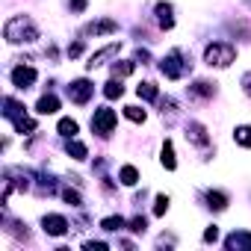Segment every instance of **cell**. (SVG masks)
I'll return each mask as SVG.
<instances>
[{
	"instance_id": "1",
	"label": "cell",
	"mask_w": 251,
	"mask_h": 251,
	"mask_svg": "<svg viewBox=\"0 0 251 251\" xmlns=\"http://www.w3.org/2000/svg\"><path fill=\"white\" fill-rule=\"evenodd\" d=\"M3 36L9 45H30L39 39V27L30 21V15H12L3 24Z\"/></svg>"
},
{
	"instance_id": "2",
	"label": "cell",
	"mask_w": 251,
	"mask_h": 251,
	"mask_svg": "<svg viewBox=\"0 0 251 251\" xmlns=\"http://www.w3.org/2000/svg\"><path fill=\"white\" fill-rule=\"evenodd\" d=\"M233 59H236V48L230 42H213L204 48V62L210 68H227Z\"/></svg>"
},
{
	"instance_id": "3",
	"label": "cell",
	"mask_w": 251,
	"mask_h": 251,
	"mask_svg": "<svg viewBox=\"0 0 251 251\" xmlns=\"http://www.w3.org/2000/svg\"><path fill=\"white\" fill-rule=\"evenodd\" d=\"M160 71H163L169 80H180L186 71H192V62L186 59V53H183L180 48H175L169 56H163V62H160Z\"/></svg>"
},
{
	"instance_id": "4",
	"label": "cell",
	"mask_w": 251,
	"mask_h": 251,
	"mask_svg": "<svg viewBox=\"0 0 251 251\" xmlns=\"http://www.w3.org/2000/svg\"><path fill=\"white\" fill-rule=\"evenodd\" d=\"M115 124H118L115 109H109V106H98V109H95V115H92V130H95L98 136H109V133L115 130Z\"/></svg>"
},
{
	"instance_id": "5",
	"label": "cell",
	"mask_w": 251,
	"mask_h": 251,
	"mask_svg": "<svg viewBox=\"0 0 251 251\" xmlns=\"http://www.w3.org/2000/svg\"><path fill=\"white\" fill-rule=\"evenodd\" d=\"M92 95H95V86H92L89 80H83V77H80V80H74V83L68 86V98H71L74 103H86Z\"/></svg>"
},
{
	"instance_id": "6",
	"label": "cell",
	"mask_w": 251,
	"mask_h": 251,
	"mask_svg": "<svg viewBox=\"0 0 251 251\" xmlns=\"http://www.w3.org/2000/svg\"><path fill=\"white\" fill-rule=\"evenodd\" d=\"M42 227H45V233L48 236H62V233H68V219L65 216H56V213H50V216H45L42 219Z\"/></svg>"
},
{
	"instance_id": "7",
	"label": "cell",
	"mask_w": 251,
	"mask_h": 251,
	"mask_svg": "<svg viewBox=\"0 0 251 251\" xmlns=\"http://www.w3.org/2000/svg\"><path fill=\"white\" fill-rule=\"evenodd\" d=\"M36 68L33 65H18L15 71H12V83H15V89H30L33 83H36Z\"/></svg>"
},
{
	"instance_id": "8",
	"label": "cell",
	"mask_w": 251,
	"mask_h": 251,
	"mask_svg": "<svg viewBox=\"0 0 251 251\" xmlns=\"http://www.w3.org/2000/svg\"><path fill=\"white\" fill-rule=\"evenodd\" d=\"M186 139L192 142V145H210V136H207V127L204 124H198V121H189L186 124Z\"/></svg>"
},
{
	"instance_id": "9",
	"label": "cell",
	"mask_w": 251,
	"mask_h": 251,
	"mask_svg": "<svg viewBox=\"0 0 251 251\" xmlns=\"http://www.w3.org/2000/svg\"><path fill=\"white\" fill-rule=\"evenodd\" d=\"M118 50H121V45H118V42H112V45H106V48H100L98 53H92V56H89V62H86V68L92 71V68H98V65H103V62H106L109 56H115Z\"/></svg>"
},
{
	"instance_id": "10",
	"label": "cell",
	"mask_w": 251,
	"mask_h": 251,
	"mask_svg": "<svg viewBox=\"0 0 251 251\" xmlns=\"http://www.w3.org/2000/svg\"><path fill=\"white\" fill-rule=\"evenodd\" d=\"M118 30V24L112 21V18H103V21H92L86 30H83V36H109V33H115Z\"/></svg>"
},
{
	"instance_id": "11",
	"label": "cell",
	"mask_w": 251,
	"mask_h": 251,
	"mask_svg": "<svg viewBox=\"0 0 251 251\" xmlns=\"http://www.w3.org/2000/svg\"><path fill=\"white\" fill-rule=\"evenodd\" d=\"M157 21H160V27L163 30H172L175 27V6L172 3H157Z\"/></svg>"
},
{
	"instance_id": "12",
	"label": "cell",
	"mask_w": 251,
	"mask_h": 251,
	"mask_svg": "<svg viewBox=\"0 0 251 251\" xmlns=\"http://www.w3.org/2000/svg\"><path fill=\"white\" fill-rule=\"evenodd\" d=\"M225 245L227 248H245V251H251V230H236V233H230L227 239H225Z\"/></svg>"
},
{
	"instance_id": "13",
	"label": "cell",
	"mask_w": 251,
	"mask_h": 251,
	"mask_svg": "<svg viewBox=\"0 0 251 251\" xmlns=\"http://www.w3.org/2000/svg\"><path fill=\"white\" fill-rule=\"evenodd\" d=\"M56 109H59V98H56V95H42L39 103H36V112H39V115H50V112H56Z\"/></svg>"
},
{
	"instance_id": "14",
	"label": "cell",
	"mask_w": 251,
	"mask_h": 251,
	"mask_svg": "<svg viewBox=\"0 0 251 251\" xmlns=\"http://www.w3.org/2000/svg\"><path fill=\"white\" fill-rule=\"evenodd\" d=\"M77 130H80V124H77L74 118H59V124H56V133L65 136V139H74Z\"/></svg>"
},
{
	"instance_id": "15",
	"label": "cell",
	"mask_w": 251,
	"mask_h": 251,
	"mask_svg": "<svg viewBox=\"0 0 251 251\" xmlns=\"http://www.w3.org/2000/svg\"><path fill=\"white\" fill-rule=\"evenodd\" d=\"M207 207L216 210V213H222V210L227 207V195L219 192V189H210V192H207Z\"/></svg>"
},
{
	"instance_id": "16",
	"label": "cell",
	"mask_w": 251,
	"mask_h": 251,
	"mask_svg": "<svg viewBox=\"0 0 251 251\" xmlns=\"http://www.w3.org/2000/svg\"><path fill=\"white\" fill-rule=\"evenodd\" d=\"M189 92H192L195 98H213V95H216V83L198 80V83H192V86H189Z\"/></svg>"
},
{
	"instance_id": "17",
	"label": "cell",
	"mask_w": 251,
	"mask_h": 251,
	"mask_svg": "<svg viewBox=\"0 0 251 251\" xmlns=\"http://www.w3.org/2000/svg\"><path fill=\"white\" fill-rule=\"evenodd\" d=\"M160 160H163V166H166L169 172H175V169H177V160H175V145H172L169 139L163 142V157H160Z\"/></svg>"
},
{
	"instance_id": "18",
	"label": "cell",
	"mask_w": 251,
	"mask_h": 251,
	"mask_svg": "<svg viewBox=\"0 0 251 251\" xmlns=\"http://www.w3.org/2000/svg\"><path fill=\"white\" fill-rule=\"evenodd\" d=\"M65 151H68V154H71L74 160H86V157H89V151H86V145H83V142H77V136H74V139H68V145H65Z\"/></svg>"
},
{
	"instance_id": "19",
	"label": "cell",
	"mask_w": 251,
	"mask_h": 251,
	"mask_svg": "<svg viewBox=\"0 0 251 251\" xmlns=\"http://www.w3.org/2000/svg\"><path fill=\"white\" fill-rule=\"evenodd\" d=\"M118 177H121L124 186H136V183H139V172H136V166H124Z\"/></svg>"
},
{
	"instance_id": "20",
	"label": "cell",
	"mask_w": 251,
	"mask_h": 251,
	"mask_svg": "<svg viewBox=\"0 0 251 251\" xmlns=\"http://www.w3.org/2000/svg\"><path fill=\"white\" fill-rule=\"evenodd\" d=\"M136 95H139V98H145V100H157V98H160L157 86H154V83H148V80L136 86Z\"/></svg>"
},
{
	"instance_id": "21",
	"label": "cell",
	"mask_w": 251,
	"mask_h": 251,
	"mask_svg": "<svg viewBox=\"0 0 251 251\" xmlns=\"http://www.w3.org/2000/svg\"><path fill=\"white\" fill-rule=\"evenodd\" d=\"M233 139H236V145H242V148H251V127H248V124L236 127V130H233Z\"/></svg>"
},
{
	"instance_id": "22",
	"label": "cell",
	"mask_w": 251,
	"mask_h": 251,
	"mask_svg": "<svg viewBox=\"0 0 251 251\" xmlns=\"http://www.w3.org/2000/svg\"><path fill=\"white\" fill-rule=\"evenodd\" d=\"M103 95H106L109 100H115V98H121V95H124V86H121V80H115V77H112V80H109V83L103 86Z\"/></svg>"
},
{
	"instance_id": "23",
	"label": "cell",
	"mask_w": 251,
	"mask_h": 251,
	"mask_svg": "<svg viewBox=\"0 0 251 251\" xmlns=\"http://www.w3.org/2000/svg\"><path fill=\"white\" fill-rule=\"evenodd\" d=\"M133 68H136V62H118L115 59V65H112V77H127V74H133Z\"/></svg>"
},
{
	"instance_id": "24",
	"label": "cell",
	"mask_w": 251,
	"mask_h": 251,
	"mask_svg": "<svg viewBox=\"0 0 251 251\" xmlns=\"http://www.w3.org/2000/svg\"><path fill=\"white\" fill-rule=\"evenodd\" d=\"M124 225H127V222H124L121 216H106V219L100 222V227H103V230H121Z\"/></svg>"
},
{
	"instance_id": "25",
	"label": "cell",
	"mask_w": 251,
	"mask_h": 251,
	"mask_svg": "<svg viewBox=\"0 0 251 251\" xmlns=\"http://www.w3.org/2000/svg\"><path fill=\"white\" fill-rule=\"evenodd\" d=\"M124 115H127L130 121H136V124L145 121V109H139V106H124Z\"/></svg>"
},
{
	"instance_id": "26",
	"label": "cell",
	"mask_w": 251,
	"mask_h": 251,
	"mask_svg": "<svg viewBox=\"0 0 251 251\" xmlns=\"http://www.w3.org/2000/svg\"><path fill=\"white\" fill-rule=\"evenodd\" d=\"M62 198H65L71 207H83V198H80V192H74V189H62Z\"/></svg>"
},
{
	"instance_id": "27",
	"label": "cell",
	"mask_w": 251,
	"mask_h": 251,
	"mask_svg": "<svg viewBox=\"0 0 251 251\" xmlns=\"http://www.w3.org/2000/svg\"><path fill=\"white\" fill-rule=\"evenodd\" d=\"M169 210V198L166 195H157V204H154V216H163Z\"/></svg>"
},
{
	"instance_id": "28",
	"label": "cell",
	"mask_w": 251,
	"mask_h": 251,
	"mask_svg": "<svg viewBox=\"0 0 251 251\" xmlns=\"http://www.w3.org/2000/svg\"><path fill=\"white\" fill-rule=\"evenodd\" d=\"M145 227H148V222H145L142 216H136V219H130V230H133V233H145Z\"/></svg>"
},
{
	"instance_id": "29",
	"label": "cell",
	"mask_w": 251,
	"mask_h": 251,
	"mask_svg": "<svg viewBox=\"0 0 251 251\" xmlns=\"http://www.w3.org/2000/svg\"><path fill=\"white\" fill-rule=\"evenodd\" d=\"M239 86H242V92H245V95L251 98V71H245V74H242V80H239Z\"/></svg>"
},
{
	"instance_id": "30",
	"label": "cell",
	"mask_w": 251,
	"mask_h": 251,
	"mask_svg": "<svg viewBox=\"0 0 251 251\" xmlns=\"http://www.w3.org/2000/svg\"><path fill=\"white\" fill-rule=\"evenodd\" d=\"M216 239H219V227L213 225V227H207V230H204V242H216Z\"/></svg>"
},
{
	"instance_id": "31",
	"label": "cell",
	"mask_w": 251,
	"mask_h": 251,
	"mask_svg": "<svg viewBox=\"0 0 251 251\" xmlns=\"http://www.w3.org/2000/svg\"><path fill=\"white\" fill-rule=\"evenodd\" d=\"M68 6H71V12H83L86 9V0H68Z\"/></svg>"
},
{
	"instance_id": "32",
	"label": "cell",
	"mask_w": 251,
	"mask_h": 251,
	"mask_svg": "<svg viewBox=\"0 0 251 251\" xmlns=\"http://www.w3.org/2000/svg\"><path fill=\"white\" fill-rule=\"evenodd\" d=\"M80 53H83V42H77V45H71V48H68V56H71V59H74V56H80Z\"/></svg>"
},
{
	"instance_id": "33",
	"label": "cell",
	"mask_w": 251,
	"mask_h": 251,
	"mask_svg": "<svg viewBox=\"0 0 251 251\" xmlns=\"http://www.w3.org/2000/svg\"><path fill=\"white\" fill-rule=\"evenodd\" d=\"M86 248H89V251H103L106 242H86Z\"/></svg>"
},
{
	"instance_id": "34",
	"label": "cell",
	"mask_w": 251,
	"mask_h": 251,
	"mask_svg": "<svg viewBox=\"0 0 251 251\" xmlns=\"http://www.w3.org/2000/svg\"><path fill=\"white\" fill-rule=\"evenodd\" d=\"M248 6H251V0H248Z\"/></svg>"
}]
</instances>
